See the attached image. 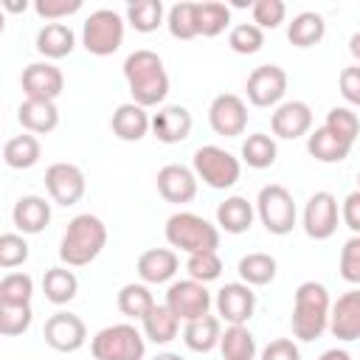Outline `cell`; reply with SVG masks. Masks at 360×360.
I'll use <instances>...</instances> for the list:
<instances>
[{"instance_id": "cell-1", "label": "cell", "mask_w": 360, "mask_h": 360, "mask_svg": "<svg viewBox=\"0 0 360 360\" xmlns=\"http://www.w3.org/2000/svg\"><path fill=\"white\" fill-rule=\"evenodd\" d=\"M124 79L132 101L141 107L163 104V98L169 96V73L163 68V59L149 48H138L124 59Z\"/></svg>"}, {"instance_id": "cell-2", "label": "cell", "mask_w": 360, "mask_h": 360, "mask_svg": "<svg viewBox=\"0 0 360 360\" xmlns=\"http://www.w3.org/2000/svg\"><path fill=\"white\" fill-rule=\"evenodd\" d=\"M329 312H332L329 290L321 281L298 284V290L292 295V318H290L292 335L304 343L318 340L329 329Z\"/></svg>"}, {"instance_id": "cell-3", "label": "cell", "mask_w": 360, "mask_h": 360, "mask_svg": "<svg viewBox=\"0 0 360 360\" xmlns=\"http://www.w3.org/2000/svg\"><path fill=\"white\" fill-rule=\"evenodd\" d=\"M107 245V225L96 214H76L59 242V259L65 267H84L98 259Z\"/></svg>"}, {"instance_id": "cell-4", "label": "cell", "mask_w": 360, "mask_h": 360, "mask_svg": "<svg viewBox=\"0 0 360 360\" xmlns=\"http://www.w3.org/2000/svg\"><path fill=\"white\" fill-rule=\"evenodd\" d=\"M166 242L172 248H180L186 250L188 256L191 253H208V250H217L219 248V228L211 225L205 217L194 214V211H177L166 219Z\"/></svg>"}, {"instance_id": "cell-5", "label": "cell", "mask_w": 360, "mask_h": 360, "mask_svg": "<svg viewBox=\"0 0 360 360\" xmlns=\"http://www.w3.org/2000/svg\"><path fill=\"white\" fill-rule=\"evenodd\" d=\"M93 360H143L146 338L132 323H112L93 335Z\"/></svg>"}, {"instance_id": "cell-6", "label": "cell", "mask_w": 360, "mask_h": 360, "mask_svg": "<svg viewBox=\"0 0 360 360\" xmlns=\"http://www.w3.org/2000/svg\"><path fill=\"white\" fill-rule=\"evenodd\" d=\"M127 20L112 8H96L82 22V45L93 56H112L124 42Z\"/></svg>"}, {"instance_id": "cell-7", "label": "cell", "mask_w": 360, "mask_h": 360, "mask_svg": "<svg viewBox=\"0 0 360 360\" xmlns=\"http://www.w3.org/2000/svg\"><path fill=\"white\" fill-rule=\"evenodd\" d=\"M191 169H194L197 180H202L205 186L219 188V191L233 188L236 180H239V174H242L239 158H233L228 149L214 146V143H205V146H200V149L194 152Z\"/></svg>"}, {"instance_id": "cell-8", "label": "cell", "mask_w": 360, "mask_h": 360, "mask_svg": "<svg viewBox=\"0 0 360 360\" xmlns=\"http://www.w3.org/2000/svg\"><path fill=\"white\" fill-rule=\"evenodd\" d=\"M256 217L262 219L267 233H273V236L290 233L295 228V219H298V208H295L290 188H284L278 183L264 186L256 197Z\"/></svg>"}, {"instance_id": "cell-9", "label": "cell", "mask_w": 360, "mask_h": 360, "mask_svg": "<svg viewBox=\"0 0 360 360\" xmlns=\"http://www.w3.org/2000/svg\"><path fill=\"white\" fill-rule=\"evenodd\" d=\"M166 307L180 318V321H197L202 315H208L211 309V292L202 281H194V278H183V281H174L169 284L166 290Z\"/></svg>"}, {"instance_id": "cell-10", "label": "cell", "mask_w": 360, "mask_h": 360, "mask_svg": "<svg viewBox=\"0 0 360 360\" xmlns=\"http://www.w3.org/2000/svg\"><path fill=\"white\" fill-rule=\"evenodd\" d=\"M338 219H340L338 197H335L332 191H315V194L307 200V205H304L301 225H304V231H307L309 239L323 242V239L335 236Z\"/></svg>"}, {"instance_id": "cell-11", "label": "cell", "mask_w": 360, "mask_h": 360, "mask_svg": "<svg viewBox=\"0 0 360 360\" xmlns=\"http://www.w3.org/2000/svg\"><path fill=\"white\" fill-rule=\"evenodd\" d=\"M248 101L253 107H278L287 93V73L278 65H259L245 82Z\"/></svg>"}, {"instance_id": "cell-12", "label": "cell", "mask_w": 360, "mask_h": 360, "mask_svg": "<svg viewBox=\"0 0 360 360\" xmlns=\"http://www.w3.org/2000/svg\"><path fill=\"white\" fill-rule=\"evenodd\" d=\"M45 188H48V197L56 202V205H76L82 197H84V188H87V180H84V172L76 166V163H51L45 169Z\"/></svg>"}, {"instance_id": "cell-13", "label": "cell", "mask_w": 360, "mask_h": 360, "mask_svg": "<svg viewBox=\"0 0 360 360\" xmlns=\"http://www.w3.org/2000/svg\"><path fill=\"white\" fill-rule=\"evenodd\" d=\"M208 124L222 138H239L248 129V104L236 93H219L208 104Z\"/></svg>"}, {"instance_id": "cell-14", "label": "cell", "mask_w": 360, "mask_h": 360, "mask_svg": "<svg viewBox=\"0 0 360 360\" xmlns=\"http://www.w3.org/2000/svg\"><path fill=\"white\" fill-rule=\"evenodd\" d=\"M42 338H45V343H48L53 352L70 354V352H79V349L84 346V340H87V326H84V321H82L79 315L59 309V312H53V315L45 321Z\"/></svg>"}, {"instance_id": "cell-15", "label": "cell", "mask_w": 360, "mask_h": 360, "mask_svg": "<svg viewBox=\"0 0 360 360\" xmlns=\"http://www.w3.org/2000/svg\"><path fill=\"white\" fill-rule=\"evenodd\" d=\"M217 315L219 321H225L228 326H245L250 318H253V309H256V292L250 290V284L245 281H231L225 284L217 298Z\"/></svg>"}, {"instance_id": "cell-16", "label": "cell", "mask_w": 360, "mask_h": 360, "mask_svg": "<svg viewBox=\"0 0 360 360\" xmlns=\"http://www.w3.org/2000/svg\"><path fill=\"white\" fill-rule=\"evenodd\" d=\"M22 93L37 101H56L65 90V76L53 62H31L22 68Z\"/></svg>"}, {"instance_id": "cell-17", "label": "cell", "mask_w": 360, "mask_h": 360, "mask_svg": "<svg viewBox=\"0 0 360 360\" xmlns=\"http://www.w3.org/2000/svg\"><path fill=\"white\" fill-rule=\"evenodd\" d=\"M155 183H158V194L166 202L186 205L197 197V174H194V169H188L183 163H166L158 172Z\"/></svg>"}, {"instance_id": "cell-18", "label": "cell", "mask_w": 360, "mask_h": 360, "mask_svg": "<svg viewBox=\"0 0 360 360\" xmlns=\"http://www.w3.org/2000/svg\"><path fill=\"white\" fill-rule=\"evenodd\" d=\"M270 129L276 138H284V141H295L301 135H307L312 129V110L307 101H281L273 115H270Z\"/></svg>"}, {"instance_id": "cell-19", "label": "cell", "mask_w": 360, "mask_h": 360, "mask_svg": "<svg viewBox=\"0 0 360 360\" xmlns=\"http://www.w3.org/2000/svg\"><path fill=\"white\" fill-rule=\"evenodd\" d=\"M329 332L343 340V343H352L360 338V287L343 292L335 304H332V312H329Z\"/></svg>"}, {"instance_id": "cell-20", "label": "cell", "mask_w": 360, "mask_h": 360, "mask_svg": "<svg viewBox=\"0 0 360 360\" xmlns=\"http://www.w3.org/2000/svg\"><path fill=\"white\" fill-rule=\"evenodd\" d=\"M191 112L183 104H163L152 115V135L160 143H180L191 135Z\"/></svg>"}, {"instance_id": "cell-21", "label": "cell", "mask_w": 360, "mask_h": 360, "mask_svg": "<svg viewBox=\"0 0 360 360\" xmlns=\"http://www.w3.org/2000/svg\"><path fill=\"white\" fill-rule=\"evenodd\" d=\"M110 129H112V135L118 141L135 143L152 129V115L146 112V107H141L135 101H127V104L115 107V112L110 118Z\"/></svg>"}, {"instance_id": "cell-22", "label": "cell", "mask_w": 360, "mask_h": 360, "mask_svg": "<svg viewBox=\"0 0 360 360\" xmlns=\"http://www.w3.org/2000/svg\"><path fill=\"white\" fill-rule=\"evenodd\" d=\"M177 267H180V259L172 248H149L138 256V264H135L138 278L143 284H166L174 278Z\"/></svg>"}, {"instance_id": "cell-23", "label": "cell", "mask_w": 360, "mask_h": 360, "mask_svg": "<svg viewBox=\"0 0 360 360\" xmlns=\"http://www.w3.org/2000/svg\"><path fill=\"white\" fill-rule=\"evenodd\" d=\"M11 219L20 233H42L51 222V202L39 194H25L14 202Z\"/></svg>"}, {"instance_id": "cell-24", "label": "cell", "mask_w": 360, "mask_h": 360, "mask_svg": "<svg viewBox=\"0 0 360 360\" xmlns=\"http://www.w3.org/2000/svg\"><path fill=\"white\" fill-rule=\"evenodd\" d=\"M17 121L22 124L25 132L31 135H48L59 127V110L56 101H37V98H25L17 110Z\"/></svg>"}, {"instance_id": "cell-25", "label": "cell", "mask_w": 360, "mask_h": 360, "mask_svg": "<svg viewBox=\"0 0 360 360\" xmlns=\"http://www.w3.org/2000/svg\"><path fill=\"white\" fill-rule=\"evenodd\" d=\"M307 152L321 163H340L352 155V143L335 135L329 127H315L307 135Z\"/></svg>"}, {"instance_id": "cell-26", "label": "cell", "mask_w": 360, "mask_h": 360, "mask_svg": "<svg viewBox=\"0 0 360 360\" xmlns=\"http://www.w3.org/2000/svg\"><path fill=\"white\" fill-rule=\"evenodd\" d=\"M73 48H76V34L65 22H45L37 31V51L45 56V62L70 56Z\"/></svg>"}, {"instance_id": "cell-27", "label": "cell", "mask_w": 360, "mask_h": 360, "mask_svg": "<svg viewBox=\"0 0 360 360\" xmlns=\"http://www.w3.org/2000/svg\"><path fill=\"white\" fill-rule=\"evenodd\" d=\"M253 217H256V208L248 202V197H239V194L225 197L217 205V225L225 233H245V231H250Z\"/></svg>"}, {"instance_id": "cell-28", "label": "cell", "mask_w": 360, "mask_h": 360, "mask_svg": "<svg viewBox=\"0 0 360 360\" xmlns=\"http://www.w3.org/2000/svg\"><path fill=\"white\" fill-rule=\"evenodd\" d=\"M219 340H222V321H219L217 315H202V318L188 321V323L183 326V343H186L191 352L205 354V352L217 349Z\"/></svg>"}, {"instance_id": "cell-29", "label": "cell", "mask_w": 360, "mask_h": 360, "mask_svg": "<svg viewBox=\"0 0 360 360\" xmlns=\"http://www.w3.org/2000/svg\"><path fill=\"white\" fill-rule=\"evenodd\" d=\"M141 326H143V338H146V340H152V343H158V346H166V343H172V340L177 338V332H180V318H177L166 304H155V307L143 315Z\"/></svg>"}, {"instance_id": "cell-30", "label": "cell", "mask_w": 360, "mask_h": 360, "mask_svg": "<svg viewBox=\"0 0 360 360\" xmlns=\"http://www.w3.org/2000/svg\"><path fill=\"white\" fill-rule=\"evenodd\" d=\"M326 37V22L318 11H301L287 22V39L295 48H312Z\"/></svg>"}, {"instance_id": "cell-31", "label": "cell", "mask_w": 360, "mask_h": 360, "mask_svg": "<svg viewBox=\"0 0 360 360\" xmlns=\"http://www.w3.org/2000/svg\"><path fill=\"white\" fill-rule=\"evenodd\" d=\"M42 292H45V298H48L51 304H56V307L70 304V301L76 298V292H79V278H76V273H73L70 267H65V264L51 267V270H45V276H42Z\"/></svg>"}, {"instance_id": "cell-32", "label": "cell", "mask_w": 360, "mask_h": 360, "mask_svg": "<svg viewBox=\"0 0 360 360\" xmlns=\"http://www.w3.org/2000/svg\"><path fill=\"white\" fill-rule=\"evenodd\" d=\"M39 155H42V146H39L37 135H31V132L8 138L3 146V160L8 169H31L39 163Z\"/></svg>"}, {"instance_id": "cell-33", "label": "cell", "mask_w": 360, "mask_h": 360, "mask_svg": "<svg viewBox=\"0 0 360 360\" xmlns=\"http://www.w3.org/2000/svg\"><path fill=\"white\" fill-rule=\"evenodd\" d=\"M121 315L132 318V321H143V315L155 307V295L149 290V284L143 281H132V284H124L118 290V298H115Z\"/></svg>"}, {"instance_id": "cell-34", "label": "cell", "mask_w": 360, "mask_h": 360, "mask_svg": "<svg viewBox=\"0 0 360 360\" xmlns=\"http://www.w3.org/2000/svg\"><path fill=\"white\" fill-rule=\"evenodd\" d=\"M166 14H169V11L163 8L160 0H135V3L127 6L124 20H127L138 34H152V31H158V28L163 25V17H166Z\"/></svg>"}, {"instance_id": "cell-35", "label": "cell", "mask_w": 360, "mask_h": 360, "mask_svg": "<svg viewBox=\"0 0 360 360\" xmlns=\"http://www.w3.org/2000/svg\"><path fill=\"white\" fill-rule=\"evenodd\" d=\"M242 163H248L250 169H270L276 163V155H278V146L273 141V135L267 132H253L242 141Z\"/></svg>"}, {"instance_id": "cell-36", "label": "cell", "mask_w": 360, "mask_h": 360, "mask_svg": "<svg viewBox=\"0 0 360 360\" xmlns=\"http://www.w3.org/2000/svg\"><path fill=\"white\" fill-rule=\"evenodd\" d=\"M239 278L245 281V284H250V287H264V284H270L273 278H276V270H278V264H276V259L270 256V253H248V256H242L239 259Z\"/></svg>"}, {"instance_id": "cell-37", "label": "cell", "mask_w": 360, "mask_h": 360, "mask_svg": "<svg viewBox=\"0 0 360 360\" xmlns=\"http://www.w3.org/2000/svg\"><path fill=\"white\" fill-rule=\"evenodd\" d=\"M219 352L225 360H253L256 357V338L248 326H228L219 340Z\"/></svg>"}, {"instance_id": "cell-38", "label": "cell", "mask_w": 360, "mask_h": 360, "mask_svg": "<svg viewBox=\"0 0 360 360\" xmlns=\"http://www.w3.org/2000/svg\"><path fill=\"white\" fill-rule=\"evenodd\" d=\"M166 28L174 39H194L200 37L197 25V3H174L166 14Z\"/></svg>"}, {"instance_id": "cell-39", "label": "cell", "mask_w": 360, "mask_h": 360, "mask_svg": "<svg viewBox=\"0 0 360 360\" xmlns=\"http://www.w3.org/2000/svg\"><path fill=\"white\" fill-rule=\"evenodd\" d=\"M197 25H200V37H219L231 25V8L217 0L197 3Z\"/></svg>"}, {"instance_id": "cell-40", "label": "cell", "mask_w": 360, "mask_h": 360, "mask_svg": "<svg viewBox=\"0 0 360 360\" xmlns=\"http://www.w3.org/2000/svg\"><path fill=\"white\" fill-rule=\"evenodd\" d=\"M31 295H34V278L28 273L11 270L0 278V304L22 307V304H31Z\"/></svg>"}, {"instance_id": "cell-41", "label": "cell", "mask_w": 360, "mask_h": 360, "mask_svg": "<svg viewBox=\"0 0 360 360\" xmlns=\"http://www.w3.org/2000/svg\"><path fill=\"white\" fill-rule=\"evenodd\" d=\"M228 45L233 53H242V56H250V53H259L262 45H264V31L253 22H239L231 28L228 34Z\"/></svg>"}, {"instance_id": "cell-42", "label": "cell", "mask_w": 360, "mask_h": 360, "mask_svg": "<svg viewBox=\"0 0 360 360\" xmlns=\"http://www.w3.org/2000/svg\"><path fill=\"white\" fill-rule=\"evenodd\" d=\"M323 127H329L335 135H340V138L349 141L352 146H354V141H357V135H360V118H357V112H354L352 107H332V110L326 112Z\"/></svg>"}, {"instance_id": "cell-43", "label": "cell", "mask_w": 360, "mask_h": 360, "mask_svg": "<svg viewBox=\"0 0 360 360\" xmlns=\"http://www.w3.org/2000/svg\"><path fill=\"white\" fill-rule=\"evenodd\" d=\"M186 270H188V278L194 281H217L222 276V259L217 250H208V253H191L188 262H186Z\"/></svg>"}, {"instance_id": "cell-44", "label": "cell", "mask_w": 360, "mask_h": 360, "mask_svg": "<svg viewBox=\"0 0 360 360\" xmlns=\"http://www.w3.org/2000/svg\"><path fill=\"white\" fill-rule=\"evenodd\" d=\"M34 321V312H31V304H22V307H11V304H0V335L6 338H17L22 335Z\"/></svg>"}, {"instance_id": "cell-45", "label": "cell", "mask_w": 360, "mask_h": 360, "mask_svg": "<svg viewBox=\"0 0 360 360\" xmlns=\"http://www.w3.org/2000/svg\"><path fill=\"white\" fill-rule=\"evenodd\" d=\"M250 14H253V25H259L262 31H267V28L273 31V28H278L284 22L287 6L281 0H256L250 6Z\"/></svg>"}, {"instance_id": "cell-46", "label": "cell", "mask_w": 360, "mask_h": 360, "mask_svg": "<svg viewBox=\"0 0 360 360\" xmlns=\"http://www.w3.org/2000/svg\"><path fill=\"white\" fill-rule=\"evenodd\" d=\"M28 259V242L22 239V233H3L0 236V267L11 270L20 267Z\"/></svg>"}, {"instance_id": "cell-47", "label": "cell", "mask_w": 360, "mask_h": 360, "mask_svg": "<svg viewBox=\"0 0 360 360\" xmlns=\"http://www.w3.org/2000/svg\"><path fill=\"white\" fill-rule=\"evenodd\" d=\"M338 270H340L343 281L360 284V236H352V239L343 242L340 259H338Z\"/></svg>"}, {"instance_id": "cell-48", "label": "cell", "mask_w": 360, "mask_h": 360, "mask_svg": "<svg viewBox=\"0 0 360 360\" xmlns=\"http://www.w3.org/2000/svg\"><path fill=\"white\" fill-rule=\"evenodd\" d=\"M82 8V0H37L34 3V11L39 20H48V22H59L70 14H76Z\"/></svg>"}, {"instance_id": "cell-49", "label": "cell", "mask_w": 360, "mask_h": 360, "mask_svg": "<svg viewBox=\"0 0 360 360\" xmlns=\"http://www.w3.org/2000/svg\"><path fill=\"white\" fill-rule=\"evenodd\" d=\"M338 87L349 107H360V65L343 68L338 76Z\"/></svg>"}, {"instance_id": "cell-50", "label": "cell", "mask_w": 360, "mask_h": 360, "mask_svg": "<svg viewBox=\"0 0 360 360\" xmlns=\"http://www.w3.org/2000/svg\"><path fill=\"white\" fill-rule=\"evenodd\" d=\"M262 360H301V352L290 338H276L262 349Z\"/></svg>"}, {"instance_id": "cell-51", "label": "cell", "mask_w": 360, "mask_h": 360, "mask_svg": "<svg viewBox=\"0 0 360 360\" xmlns=\"http://www.w3.org/2000/svg\"><path fill=\"white\" fill-rule=\"evenodd\" d=\"M340 219L354 236H360V191L357 188L346 194V200L340 202Z\"/></svg>"}, {"instance_id": "cell-52", "label": "cell", "mask_w": 360, "mask_h": 360, "mask_svg": "<svg viewBox=\"0 0 360 360\" xmlns=\"http://www.w3.org/2000/svg\"><path fill=\"white\" fill-rule=\"evenodd\" d=\"M315 360H352V354L346 352V349H326L321 357H315Z\"/></svg>"}, {"instance_id": "cell-53", "label": "cell", "mask_w": 360, "mask_h": 360, "mask_svg": "<svg viewBox=\"0 0 360 360\" xmlns=\"http://www.w3.org/2000/svg\"><path fill=\"white\" fill-rule=\"evenodd\" d=\"M349 53H352L354 62L360 65V31H354V34L349 37Z\"/></svg>"}, {"instance_id": "cell-54", "label": "cell", "mask_w": 360, "mask_h": 360, "mask_svg": "<svg viewBox=\"0 0 360 360\" xmlns=\"http://www.w3.org/2000/svg\"><path fill=\"white\" fill-rule=\"evenodd\" d=\"M152 360H183L180 354H174V352H160V354H155Z\"/></svg>"}, {"instance_id": "cell-55", "label": "cell", "mask_w": 360, "mask_h": 360, "mask_svg": "<svg viewBox=\"0 0 360 360\" xmlns=\"http://www.w3.org/2000/svg\"><path fill=\"white\" fill-rule=\"evenodd\" d=\"M6 8H8V11H25L28 3H25V0H22V3H6Z\"/></svg>"}, {"instance_id": "cell-56", "label": "cell", "mask_w": 360, "mask_h": 360, "mask_svg": "<svg viewBox=\"0 0 360 360\" xmlns=\"http://www.w3.org/2000/svg\"><path fill=\"white\" fill-rule=\"evenodd\" d=\"M357 191H360V172H357Z\"/></svg>"}]
</instances>
